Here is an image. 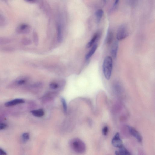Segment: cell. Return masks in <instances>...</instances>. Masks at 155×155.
Returning a JSON list of instances; mask_svg holds the SVG:
<instances>
[{"mask_svg": "<svg viewBox=\"0 0 155 155\" xmlns=\"http://www.w3.org/2000/svg\"><path fill=\"white\" fill-rule=\"evenodd\" d=\"M113 38H114V34H113L112 32L109 31L107 35L106 39V44H110L112 42Z\"/></svg>", "mask_w": 155, "mask_h": 155, "instance_id": "13", "label": "cell"}, {"mask_svg": "<svg viewBox=\"0 0 155 155\" xmlns=\"http://www.w3.org/2000/svg\"><path fill=\"white\" fill-rule=\"evenodd\" d=\"M31 113L33 116L38 117H41L44 115V111L41 109L32 111Z\"/></svg>", "mask_w": 155, "mask_h": 155, "instance_id": "15", "label": "cell"}, {"mask_svg": "<svg viewBox=\"0 0 155 155\" xmlns=\"http://www.w3.org/2000/svg\"><path fill=\"white\" fill-rule=\"evenodd\" d=\"M119 1H115L114 4H113V9H115L118 6V5L119 4Z\"/></svg>", "mask_w": 155, "mask_h": 155, "instance_id": "25", "label": "cell"}, {"mask_svg": "<svg viewBox=\"0 0 155 155\" xmlns=\"http://www.w3.org/2000/svg\"><path fill=\"white\" fill-rule=\"evenodd\" d=\"M128 129L129 132L131 135L134 136L139 142H141L142 141V138L140 133L134 128L130 126H128Z\"/></svg>", "mask_w": 155, "mask_h": 155, "instance_id": "6", "label": "cell"}, {"mask_svg": "<svg viewBox=\"0 0 155 155\" xmlns=\"http://www.w3.org/2000/svg\"><path fill=\"white\" fill-rule=\"evenodd\" d=\"M33 38L35 44L36 45H37L38 43V39L37 34L36 32L33 33Z\"/></svg>", "mask_w": 155, "mask_h": 155, "instance_id": "21", "label": "cell"}, {"mask_svg": "<svg viewBox=\"0 0 155 155\" xmlns=\"http://www.w3.org/2000/svg\"><path fill=\"white\" fill-rule=\"evenodd\" d=\"M118 43L117 41H115L113 43L111 47V53L112 57L115 59L116 57L118 48Z\"/></svg>", "mask_w": 155, "mask_h": 155, "instance_id": "9", "label": "cell"}, {"mask_svg": "<svg viewBox=\"0 0 155 155\" xmlns=\"http://www.w3.org/2000/svg\"><path fill=\"white\" fill-rule=\"evenodd\" d=\"M61 101L62 103L63 110L64 112H66L67 110V106L65 100L64 98H62L61 99Z\"/></svg>", "mask_w": 155, "mask_h": 155, "instance_id": "20", "label": "cell"}, {"mask_svg": "<svg viewBox=\"0 0 155 155\" xmlns=\"http://www.w3.org/2000/svg\"><path fill=\"white\" fill-rule=\"evenodd\" d=\"M31 28L29 25L22 24L18 26L16 29V32L19 34H26L30 32Z\"/></svg>", "mask_w": 155, "mask_h": 155, "instance_id": "4", "label": "cell"}, {"mask_svg": "<svg viewBox=\"0 0 155 155\" xmlns=\"http://www.w3.org/2000/svg\"><path fill=\"white\" fill-rule=\"evenodd\" d=\"M100 33L99 32L96 33H95L94 35L93 36L92 39L90 41L87 43L86 46L87 48H90L94 44V43L96 42V40L98 39L100 37Z\"/></svg>", "mask_w": 155, "mask_h": 155, "instance_id": "8", "label": "cell"}, {"mask_svg": "<svg viewBox=\"0 0 155 155\" xmlns=\"http://www.w3.org/2000/svg\"><path fill=\"white\" fill-rule=\"evenodd\" d=\"M15 50V48L11 46H3L0 47V51L6 53H12Z\"/></svg>", "mask_w": 155, "mask_h": 155, "instance_id": "14", "label": "cell"}, {"mask_svg": "<svg viewBox=\"0 0 155 155\" xmlns=\"http://www.w3.org/2000/svg\"><path fill=\"white\" fill-rule=\"evenodd\" d=\"M112 143L113 145L116 148H120L123 146V142L119 133H116L115 135L112 139Z\"/></svg>", "mask_w": 155, "mask_h": 155, "instance_id": "5", "label": "cell"}, {"mask_svg": "<svg viewBox=\"0 0 155 155\" xmlns=\"http://www.w3.org/2000/svg\"><path fill=\"white\" fill-rule=\"evenodd\" d=\"M119 149V151H116L115 152V155H131V153L124 146Z\"/></svg>", "mask_w": 155, "mask_h": 155, "instance_id": "10", "label": "cell"}, {"mask_svg": "<svg viewBox=\"0 0 155 155\" xmlns=\"http://www.w3.org/2000/svg\"><path fill=\"white\" fill-rule=\"evenodd\" d=\"M24 102V101L23 99H16L6 102L5 104V105L6 107H11L17 105L22 104Z\"/></svg>", "mask_w": 155, "mask_h": 155, "instance_id": "7", "label": "cell"}, {"mask_svg": "<svg viewBox=\"0 0 155 155\" xmlns=\"http://www.w3.org/2000/svg\"><path fill=\"white\" fill-rule=\"evenodd\" d=\"M5 19L4 17H3L2 15H0V21L3 22L5 21Z\"/></svg>", "mask_w": 155, "mask_h": 155, "instance_id": "28", "label": "cell"}, {"mask_svg": "<svg viewBox=\"0 0 155 155\" xmlns=\"http://www.w3.org/2000/svg\"><path fill=\"white\" fill-rule=\"evenodd\" d=\"M113 60L110 56L105 58L103 64V70L105 78L109 80L110 79L113 68Z\"/></svg>", "mask_w": 155, "mask_h": 155, "instance_id": "2", "label": "cell"}, {"mask_svg": "<svg viewBox=\"0 0 155 155\" xmlns=\"http://www.w3.org/2000/svg\"><path fill=\"white\" fill-rule=\"evenodd\" d=\"M7 125L5 123L0 122V130L4 129L6 127Z\"/></svg>", "mask_w": 155, "mask_h": 155, "instance_id": "24", "label": "cell"}, {"mask_svg": "<svg viewBox=\"0 0 155 155\" xmlns=\"http://www.w3.org/2000/svg\"><path fill=\"white\" fill-rule=\"evenodd\" d=\"M25 82V80H21L18 81V83L19 85H22L24 84Z\"/></svg>", "mask_w": 155, "mask_h": 155, "instance_id": "27", "label": "cell"}, {"mask_svg": "<svg viewBox=\"0 0 155 155\" xmlns=\"http://www.w3.org/2000/svg\"><path fill=\"white\" fill-rule=\"evenodd\" d=\"M97 44H95L93 45L92 47L86 56V59L87 60L89 59L94 54L97 49Z\"/></svg>", "mask_w": 155, "mask_h": 155, "instance_id": "12", "label": "cell"}, {"mask_svg": "<svg viewBox=\"0 0 155 155\" xmlns=\"http://www.w3.org/2000/svg\"><path fill=\"white\" fill-rule=\"evenodd\" d=\"M21 42L22 44L25 46L28 45L31 43V40L27 38H23L22 39Z\"/></svg>", "mask_w": 155, "mask_h": 155, "instance_id": "18", "label": "cell"}, {"mask_svg": "<svg viewBox=\"0 0 155 155\" xmlns=\"http://www.w3.org/2000/svg\"><path fill=\"white\" fill-rule=\"evenodd\" d=\"M0 155H7V154L3 150L0 148Z\"/></svg>", "mask_w": 155, "mask_h": 155, "instance_id": "26", "label": "cell"}, {"mask_svg": "<svg viewBox=\"0 0 155 155\" xmlns=\"http://www.w3.org/2000/svg\"><path fill=\"white\" fill-rule=\"evenodd\" d=\"M11 40L7 38L0 37V45H5L11 43Z\"/></svg>", "mask_w": 155, "mask_h": 155, "instance_id": "16", "label": "cell"}, {"mask_svg": "<svg viewBox=\"0 0 155 155\" xmlns=\"http://www.w3.org/2000/svg\"><path fill=\"white\" fill-rule=\"evenodd\" d=\"M58 40L59 42H61L62 39V33H61V29L60 26L58 27Z\"/></svg>", "mask_w": 155, "mask_h": 155, "instance_id": "19", "label": "cell"}, {"mask_svg": "<svg viewBox=\"0 0 155 155\" xmlns=\"http://www.w3.org/2000/svg\"><path fill=\"white\" fill-rule=\"evenodd\" d=\"M69 144L73 150L78 154H82L86 151L85 144L79 138H74L70 141Z\"/></svg>", "mask_w": 155, "mask_h": 155, "instance_id": "1", "label": "cell"}, {"mask_svg": "<svg viewBox=\"0 0 155 155\" xmlns=\"http://www.w3.org/2000/svg\"><path fill=\"white\" fill-rule=\"evenodd\" d=\"M103 14H104V11L102 9H98L96 12L95 13L96 19V22L98 24H99L100 22Z\"/></svg>", "mask_w": 155, "mask_h": 155, "instance_id": "11", "label": "cell"}, {"mask_svg": "<svg viewBox=\"0 0 155 155\" xmlns=\"http://www.w3.org/2000/svg\"><path fill=\"white\" fill-rule=\"evenodd\" d=\"M27 2L30 3H33L36 2V1H34V0H27L26 1Z\"/></svg>", "mask_w": 155, "mask_h": 155, "instance_id": "29", "label": "cell"}, {"mask_svg": "<svg viewBox=\"0 0 155 155\" xmlns=\"http://www.w3.org/2000/svg\"><path fill=\"white\" fill-rule=\"evenodd\" d=\"M30 136L29 133H23L22 136L21 140L23 143H26L29 139Z\"/></svg>", "mask_w": 155, "mask_h": 155, "instance_id": "17", "label": "cell"}, {"mask_svg": "<svg viewBox=\"0 0 155 155\" xmlns=\"http://www.w3.org/2000/svg\"><path fill=\"white\" fill-rule=\"evenodd\" d=\"M58 87H59V85L56 83H52L50 85V88L53 89H57Z\"/></svg>", "mask_w": 155, "mask_h": 155, "instance_id": "22", "label": "cell"}, {"mask_svg": "<svg viewBox=\"0 0 155 155\" xmlns=\"http://www.w3.org/2000/svg\"><path fill=\"white\" fill-rule=\"evenodd\" d=\"M109 131V129L107 126H105L102 129V133L104 136H106L107 135Z\"/></svg>", "mask_w": 155, "mask_h": 155, "instance_id": "23", "label": "cell"}, {"mask_svg": "<svg viewBox=\"0 0 155 155\" xmlns=\"http://www.w3.org/2000/svg\"><path fill=\"white\" fill-rule=\"evenodd\" d=\"M129 32L127 28L124 25L120 27L116 34V38L118 41H121L126 39L129 36Z\"/></svg>", "mask_w": 155, "mask_h": 155, "instance_id": "3", "label": "cell"}]
</instances>
